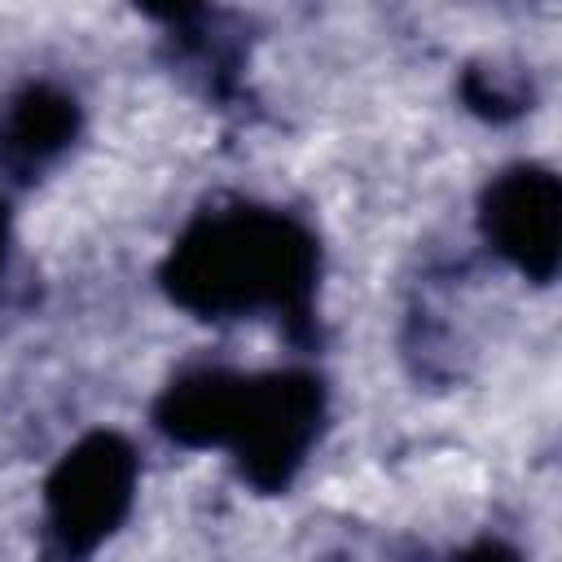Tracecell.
I'll return each mask as SVG.
<instances>
[{
	"label": "cell",
	"mask_w": 562,
	"mask_h": 562,
	"mask_svg": "<svg viewBox=\"0 0 562 562\" xmlns=\"http://www.w3.org/2000/svg\"><path fill=\"white\" fill-rule=\"evenodd\" d=\"M553 206H558L553 180L549 176H536V171H527V180H522V211L527 215H518L505 193L496 202V220H501V233L509 241L505 250H518L522 263L527 268H540V272L553 263V224H558Z\"/></svg>",
	"instance_id": "6da1fadb"
}]
</instances>
